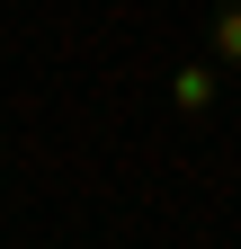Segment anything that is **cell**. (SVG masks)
Masks as SVG:
<instances>
[{"mask_svg":"<svg viewBox=\"0 0 241 249\" xmlns=\"http://www.w3.org/2000/svg\"><path fill=\"white\" fill-rule=\"evenodd\" d=\"M223 80H232V71H223L215 53H179V62H170V80H161V98H170L179 124H205V116L223 107Z\"/></svg>","mask_w":241,"mask_h":249,"instance_id":"1","label":"cell"},{"mask_svg":"<svg viewBox=\"0 0 241 249\" xmlns=\"http://www.w3.org/2000/svg\"><path fill=\"white\" fill-rule=\"evenodd\" d=\"M205 53H215L223 71H241V0H215V9H205Z\"/></svg>","mask_w":241,"mask_h":249,"instance_id":"2","label":"cell"},{"mask_svg":"<svg viewBox=\"0 0 241 249\" xmlns=\"http://www.w3.org/2000/svg\"><path fill=\"white\" fill-rule=\"evenodd\" d=\"M0 187H9V134H0Z\"/></svg>","mask_w":241,"mask_h":249,"instance_id":"3","label":"cell"}]
</instances>
